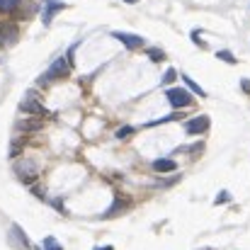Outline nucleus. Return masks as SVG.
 <instances>
[{
  "label": "nucleus",
  "mask_w": 250,
  "mask_h": 250,
  "mask_svg": "<svg viewBox=\"0 0 250 250\" xmlns=\"http://www.w3.org/2000/svg\"><path fill=\"white\" fill-rule=\"evenodd\" d=\"M175 78H177V71H175V68H167L166 76H163V85H170Z\"/></svg>",
  "instance_id": "obj_18"
},
{
  "label": "nucleus",
  "mask_w": 250,
  "mask_h": 250,
  "mask_svg": "<svg viewBox=\"0 0 250 250\" xmlns=\"http://www.w3.org/2000/svg\"><path fill=\"white\" fill-rule=\"evenodd\" d=\"M17 129L20 131H37L39 129V122H37V117L32 122H17Z\"/></svg>",
  "instance_id": "obj_13"
},
{
  "label": "nucleus",
  "mask_w": 250,
  "mask_h": 250,
  "mask_svg": "<svg viewBox=\"0 0 250 250\" xmlns=\"http://www.w3.org/2000/svg\"><path fill=\"white\" fill-rule=\"evenodd\" d=\"M182 81H185V83H187V87H189V90H192V92H194V95H197V97H207V92H204V90H202V87H199V85L194 83V81H192V78H189V76H182Z\"/></svg>",
  "instance_id": "obj_12"
},
{
  "label": "nucleus",
  "mask_w": 250,
  "mask_h": 250,
  "mask_svg": "<svg viewBox=\"0 0 250 250\" xmlns=\"http://www.w3.org/2000/svg\"><path fill=\"white\" fill-rule=\"evenodd\" d=\"M241 87H243L246 92H250V83H248V81H243V83H241Z\"/></svg>",
  "instance_id": "obj_21"
},
{
  "label": "nucleus",
  "mask_w": 250,
  "mask_h": 250,
  "mask_svg": "<svg viewBox=\"0 0 250 250\" xmlns=\"http://www.w3.org/2000/svg\"><path fill=\"white\" fill-rule=\"evenodd\" d=\"M229 192H219V197H216V204H224V202H229Z\"/></svg>",
  "instance_id": "obj_20"
},
{
  "label": "nucleus",
  "mask_w": 250,
  "mask_h": 250,
  "mask_svg": "<svg viewBox=\"0 0 250 250\" xmlns=\"http://www.w3.org/2000/svg\"><path fill=\"white\" fill-rule=\"evenodd\" d=\"M0 37L2 44H12L17 39V24H0Z\"/></svg>",
  "instance_id": "obj_9"
},
{
  "label": "nucleus",
  "mask_w": 250,
  "mask_h": 250,
  "mask_svg": "<svg viewBox=\"0 0 250 250\" xmlns=\"http://www.w3.org/2000/svg\"><path fill=\"white\" fill-rule=\"evenodd\" d=\"M97 250H114L112 246H104V248H97Z\"/></svg>",
  "instance_id": "obj_22"
},
{
  "label": "nucleus",
  "mask_w": 250,
  "mask_h": 250,
  "mask_svg": "<svg viewBox=\"0 0 250 250\" xmlns=\"http://www.w3.org/2000/svg\"><path fill=\"white\" fill-rule=\"evenodd\" d=\"M204 250H214V248H204Z\"/></svg>",
  "instance_id": "obj_24"
},
{
  "label": "nucleus",
  "mask_w": 250,
  "mask_h": 250,
  "mask_svg": "<svg viewBox=\"0 0 250 250\" xmlns=\"http://www.w3.org/2000/svg\"><path fill=\"white\" fill-rule=\"evenodd\" d=\"M148 56H151V61H156V63H161V61L166 59V54H163L161 49H148Z\"/></svg>",
  "instance_id": "obj_16"
},
{
  "label": "nucleus",
  "mask_w": 250,
  "mask_h": 250,
  "mask_svg": "<svg viewBox=\"0 0 250 250\" xmlns=\"http://www.w3.org/2000/svg\"><path fill=\"white\" fill-rule=\"evenodd\" d=\"M124 209H129V202L119 197V199H117V202H114V204H112L107 211H104V219H112V216H117V214H119V211H124Z\"/></svg>",
  "instance_id": "obj_10"
},
{
  "label": "nucleus",
  "mask_w": 250,
  "mask_h": 250,
  "mask_svg": "<svg viewBox=\"0 0 250 250\" xmlns=\"http://www.w3.org/2000/svg\"><path fill=\"white\" fill-rule=\"evenodd\" d=\"M175 161L172 158H158V161H153V170L156 172H172L175 170Z\"/></svg>",
  "instance_id": "obj_11"
},
{
  "label": "nucleus",
  "mask_w": 250,
  "mask_h": 250,
  "mask_svg": "<svg viewBox=\"0 0 250 250\" xmlns=\"http://www.w3.org/2000/svg\"><path fill=\"white\" fill-rule=\"evenodd\" d=\"M124 2H129V5H134V2H139V0H124Z\"/></svg>",
  "instance_id": "obj_23"
},
{
  "label": "nucleus",
  "mask_w": 250,
  "mask_h": 250,
  "mask_svg": "<svg viewBox=\"0 0 250 250\" xmlns=\"http://www.w3.org/2000/svg\"><path fill=\"white\" fill-rule=\"evenodd\" d=\"M66 5L61 2V0H46V7H44V15H42V20H44V24H49L51 22V17L59 12V10H63Z\"/></svg>",
  "instance_id": "obj_8"
},
{
  "label": "nucleus",
  "mask_w": 250,
  "mask_h": 250,
  "mask_svg": "<svg viewBox=\"0 0 250 250\" xmlns=\"http://www.w3.org/2000/svg\"><path fill=\"white\" fill-rule=\"evenodd\" d=\"M134 131H136V129H134V126H122V129H119V131H117V134H114V136H117V139H119V141H124V139H129V136H131V134H134Z\"/></svg>",
  "instance_id": "obj_15"
},
{
  "label": "nucleus",
  "mask_w": 250,
  "mask_h": 250,
  "mask_svg": "<svg viewBox=\"0 0 250 250\" xmlns=\"http://www.w3.org/2000/svg\"><path fill=\"white\" fill-rule=\"evenodd\" d=\"M185 129H187V134L189 136H199V134H207V129H209V117L207 114H199V117H192L187 124H185Z\"/></svg>",
  "instance_id": "obj_4"
},
{
  "label": "nucleus",
  "mask_w": 250,
  "mask_h": 250,
  "mask_svg": "<svg viewBox=\"0 0 250 250\" xmlns=\"http://www.w3.org/2000/svg\"><path fill=\"white\" fill-rule=\"evenodd\" d=\"M20 2L22 0H0V12H12V10H17Z\"/></svg>",
  "instance_id": "obj_14"
},
{
  "label": "nucleus",
  "mask_w": 250,
  "mask_h": 250,
  "mask_svg": "<svg viewBox=\"0 0 250 250\" xmlns=\"http://www.w3.org/2000/svg\"><path fill=\"white\" fill-rule=\"evenodd\" d=\"M166 97L175 109H182V107H189L192 104V95L187 90H182V87H170L166 92Z\"/></svg>",
  "instance_id": "obj_2"
},
{
  "label": "nucleus",
  "mask_w": 250,
  "mask_h": 250,
  "mask_svg": "<svg viewBox=\"0 0 250 250\" xmlns=\"http://www.w3.org/2000/svg\"><path fill=\"white\" fill-rule=\"evenodd\" d=\"M15 175L22 180V182H34L37 180V166L32 163V161H17L15 163Z\"/></svg>",
  "instance_id": "obj_3"
},
{
  "label": "nucleus",
  "mask_w": 250,
  "mask_h": 250,
  "mask_svg": "<svg viewBox=\"0 0 250 250\" xmlns=\"http://www.w3.org/2000/svg\"><path fill=\"white\" fill-rule=\"evenodd\" d=\"M216 56H219L221 61H226V63H236V56H233L231 51H219Z\"/></svg>",
  "instance_id": "obj_19"
},
{
  "label": "nucleus",
  "mask_w": 250,
  "mask_h": 250,
  "mask_svg": "<svg viewBox=\"0 0 250 250\" xmlns=\"http://www.w3.org/2000/svg\"><path fill=\"white\" fill-rule=\"evenodd\" d=\"M20 109L22 112H27V114H39V117H49V109L39 102V100H32V95H27V100H22L20 102Z\"/></svg>",
  "instance_id": "obj_5"
},
{
  "label": "nucleus",
  "mask_w": 250,
  "mask_h": 250,
  "mask_svg": "<svg viewBox=\"0 0 250 250\" xmlns=\"http://www.w3.org/2000/svg\"><path fill=\"white\" fill-rule=\"evenodd\" d=\"M44 250H63V248H61V243L56 238H46L44 241Z\"/></svg>",
  "instance_id": "obj_17"
},
{
  "label": "nucleus",
  "mask_w": 250,
  "mask_h": 250,
  "mask_svg": "<svg viewBox=\"0 0 250 250\" xmlns=\"http://www.w3.org/2000/svg\"><path fill=\"white\" fill-rule=\"evenodd\" d=\"M10 243L12 246H20L22 250L29 248V241H27V236H24V231L20 226H10Z\"/></svg>",
  "instance_id": "obj_7"
},
{
  "label": "nucleus",
  "mask_w": 250,
  "mask_h": 250,
  "mask_svg": "<svg viewBox=\"0 0 250 250\" xmlns=\"http://www.w3.org/2000/svg\"><path fill=\"white\" fill-rule=\"evenodd\" d=\"M114 39H119L126 49H141L144 46V39L139 34H126V32H112Z\"/></svg>",
  "instance_id": "obj_6"
},
{
  "label": "nucleus",
  "mask_w": 250,
  "mask_h": 250,
  "mask_svg": "<svg viewBox=\"0 0 250 250\" xmlns=\"http://www.w3.org/2000/svg\"><path fill=\"white\" fill-rule=\"evenodd\" d=\"M68 73H71V63L66 59H56L49 66V71L42 76V81H63V78H68Z\"/></svg>",
  "instance_id": "obj_1"
}]
</instances>
